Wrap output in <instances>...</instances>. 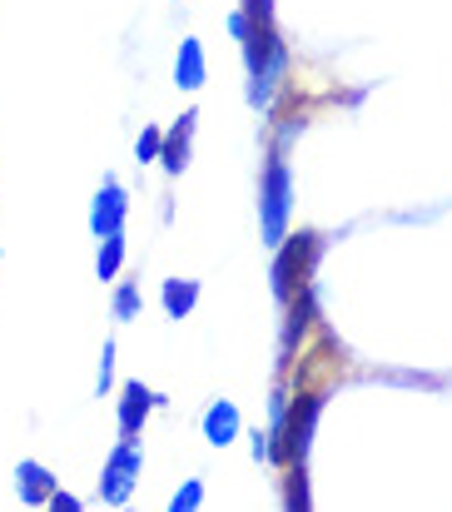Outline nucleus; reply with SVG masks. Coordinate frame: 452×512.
Segmentation results:
<instances>
[{"label": "nucleus", "instance_id": "nucleus-1", "mask_svg": "<svg viewBox=\"0 0 452 512\" xmlns=\"http://www.w3.org/2000/svg\"><path fill=\"white\" fill-rule=\"evenodd\" d=\"M313 254H318V239H313V234H299L294 249H289V254L279 259V269H274V289H279V294H294V284L308 274Z\"/></svg>", "mask_w": 452, "mask_h": 512}, {"label": "nucleus", "instance_id": "nucleus-2", "mask_svg": "<svg viewBox=\"0 0 452 512\" xmlns=\"http://www.w3.org/2000/svg\"><path fill=\"white\" fill-rule=\"evenodd\" d=\"M135 473H140V453H135L130 443H120L115 458H110V473H105V498H110V503H125Z\"/></svg>", "mask_w": 452, "mask_h": 512}, {"label": "nucleus", "instance_id": "nucleus-3", "mask_svg": "<svg viewBox=\"0 0 452 512\" xmlns=\"http://www.w3.org/2000/svg\"><path fill=\"white\" fill-rule=\"evenodd\" d=\"M120 219H125V194H120V184H105L90 224H95V234H120Z\"/></svg>", "mask_w": 452, "mask_h": 512}, {"label": "nucleus", "instance_id": "nucleus-4", "mask_svg": "<svg viewBox=\"0 0 452 512\" xmlns=\"http://www.w3.org/2000/svg\"><path fill=\"white\" fill-rule=\"evenodd\" d=\"M284 209H289V179H284V170L274 165V170H269V204H264L269 239H279V229H284Z\"/></svg>", "mask_w": 452, "mask_h": 512}, {"label": "nucleus", "instance_id": "nucleus-5", "mask_svg": "<svg viewBox=\"0 0 452 512\" xmlns=\"http://www.w3.org/2000/svg\"><path fill=\"white\" fill-rule=\"evenodd\" d=\"M174 75H179L184 90H199V85H204V55H199V40H184V45H179V65H174Z\"/></svg>", "mask_w": 452, "mask_h": 512}, {"label": "nucleus", "instance_id": "nucleus-6", "mask_svg": "<svg viewBox=\"0 0 452 512\" xmlns=\"http://www.w3.org/2000/svg\"><path fill=\"white\" fill-rule=\"evenodd\" d=\"M20 498L25 503H50V473L40 463H20Z\"/></svg>", "mask_w": 452, "mask_h": 512}, {"label": "nucleus", "instance_id": "nucleus-7", "mask_svg": "<svg viewBox=\"0 0 452 512\" xmlns=\"http://www.w3.org/2000/svg\"><path fill=\"white\" fill-rule=\"evenodd\" d=\"M145 408H150V393H145L140 383H130V388H125V413H120V428H125V438L135 433V423L145 418Z\"/></svg>", "mask_w": 452, "mask_h": 512}, {"label": "nucleus", "instance_id": "nucleus-8", "mask_svg": "<svg viewBox=\"0 0 452 512\" xmlns=\"http://www.w3.org/2000/svg\"><path fill=\"white\" fill-rule=\"evenodd\" d=\"M189 125H194V115H184V120H179V130L169 135V145H164V165H169V170H179V165H184V140H189Z\"/></svg>", "mask_w": 452, "mask_h": 512}, {"label": "nucleus", "instance_id": "nucleus-9", "mask_svg": "<svg viewBox=\"0 0 452 512\" xmlns=\"http://www.w3.org/2000/svg\"><path fill=\"white\" fill-rule=\"evenodd\" d=\"M234 428H239L234 408H229V403H219V408L209 413V438H214V443H224V438H234Z\"/></svg>", "mask_w": 452, "mask_h": 512}, {"label": "nucleus", "instance_id": "nucleus-10", "mask_svg": "<svg viewBox=\"0 0 452 512\" xmlns=\"http://www.w3.org/2000/svg\"><path fill=\"white\" fill-rule=\"evenodd\" d=\"M299 418H294V433H289V448L294 453H303V443H308V428H313V413H318V403L313 398H299Z\"/></svg>", "mask_w": 452, "mask_h": 512}, {"label": "nucleus", "instance_id": "nucleus-11", "mask_svg": "<svg viewBox=\"0 0 452 512\" xmlns=\"http://www.w3.org/2000/svg\"><path fill=\"white\" fill-rule=\"evenodd\" d=\"M189 304H194V284H169V289H164V309H169V314H184Z\"/></svg>", "mask_w": 452, "mask_h": 512}, {"label": "nucleus", "instance_id": "nucleus-12", "mask_svg": "<svg viewBox=\"0 0 452 512\" xmlns=\"http://www.w3.org/2000/svg\"><path fill=\"white\" fill-rule=\"evenodd\" d=\"M120 234H105V254H100V279H110L115 269H120Z\"/></svg>", "mask_w": 452, "mask_h": 512}, {"label": "nucleus", "instance_id": "nucleus-13", "mask_svg": "<svg viewBox=\"0 0 452 512\" xmlns=\"http://www.w3.org/2000/svg\"><path fill=\"white\" fill-rule=\"evenodd\" d=\"M135 309H140V299H135V289H120V299H115V314H120V319H130Z\"/></svg>", "mask_w": 452, "mask_h": 512}, {"label": "nucleus", "instance_id": "nucleus-14", "mask_svg": "<svg viewBox=\"0 0 452 512\" xmlns=\"http://www.w3.org/2000/svg\"><path fill=\"white\" fill-rule=\"evenodd\" d=\"M140 155H145V160H150V155H159V135H145V140H140Z\"/></svg>", "mask_w": 452, "mask_h": 512}]
</instances>
